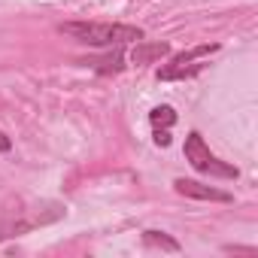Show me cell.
Masks as SVG:
<instances>
[{"instance_id": "cell-1", "label": "cell", "mask_w": 258, "mask_h": 258, "mask_svg": "<svg viewBox=\"0 0 258 258\" xmlns=\"http://www.w3.org/2000/svg\"><path fill=\"white\" fill-rule=\"evenodd\" d=\"M61 34L88 43V46H121V43H140L143 31L134 25H112V22H67Z\"/></svg>"}, {"instance_id": "cell-2", "label": "cell", "mask_w": 258, "mask_h": 258, "mask_svg": "<svg viewBox=\"0 0 258 258\" xmlns=\"http://www.w3.org/2000/svg\"><path fill=\"white\" fill-rule=\"evenodd\" d=\"M185 161H188L198 173H207V176H216V179H237V176H240L234 164L219 161V158L207 149V143H204V137H201L198 131H191V134L185 137Z\"/></svg>"}, {"instance_id": "cell-3", "label": "cell", "mask_w": 258, "mask_h": 258, "mask_svg": "<svg viewBox=\"0 0 258 258\" xmlns=\"http://www.w3.org/2000/svg\"><path fill=\"white\" fill-rule=\"evenodd\" d=\"M213 52H219V43H204V46H195V49H188V52H179L167 67H161L158 70V79H188V76H198L207 64H198L201 58H207V55H213Z\"/></svg>"}, {"instance_id": "cell-4", "label": "cell", "mask_w": 258, "mask_h": 258, "mask_svg": "<svg viewBox=\"0 0 258 258\" xmlns=\"http://www.w3.org/2000/svg\"><path fill=\"white\" fill-rule=\"evenodd\" d=\"M173 188L185 198H195V201H219V204H231V195L216 188V185H204V182H195V179H173Z\"/></svg>"}, {"instance_id": "cell-5", "label": "cell", "mask_w": 258, "mask_h": 258, "mask_svg": "<svg viewBox=\"0 0 258 258\" xmlns=\"http://www.w3.org/2000/svg\"><path fill=\"white\" fill-rule=\"evenodd\" d=\"M164 55H170V46L167 43H137L131 49V61L140 67V64H152V61H161Z\"/></svg>"}, {"instance_id": "cell-6", "label": "cell", "mask_w": 258, "mask_h": 258, "mask_svg": "<svg viewBox=\"0 0 258 258\" xmlns=\"http://www.w3.org/2000/svg\"><path fill=\"white\" fill-rule=\"evenodd\" d=\"M143 243H146V246H161V249H167V252H176V249H179V243H176L173 237L161 234V231H146V234H143Z\"/></svg>"}, {"instance_id": "cell-7", "label": "cell", "mask_w": 258, "mask_h": 258, "mask_svg": "<svg viewBox=\"0 0 258 258\" xmlns=\"http://www.w3.org/2000/svg\"><path fill=\"white\" fill-rule=\"evenodd\" d=\"M149 121H152L155 127H170V124L176 121V112H173L170 106H155V109L149 112Z\"/></svg>"}, {"instance_id": "cell-8", "label": "cell", "mask_w": 258, "mask_h": 258, "mask_svg": "<svg viewBox=\"0 0 258 258\" xmlns=\"http://www.w3.org/2000/svg\"><path fill=\"white\" fill-rule=\"evenodd\" d=\"M121 67H124V64H121V55H118V52H115L112 58H106V61H97V70H100V73H118Z\"/></svg>"}, {"instance_id": "cell-9", "label": "cell", "mask_w": 258, "mask_h": 258, "mask_svg": "<svg viewBox=\"0 0 258 258\" xmlns=\"http://www.w3.org/2000/svg\"><path fill=\"white\" fill-rule=\"evenodd\" d=\"M155 146H170V131L167 127H155Z\"/></svg>"}, {"instance_id": "cell-10", "label": "cell", "mask_w": 258, "mask_h": 258, "mask_svg": "<svg viewBox=\"0 0 258 258\" xmlns=\"http://www.w3.org/2000/svg\"><path fill=\"white\" fill-rule=\"evenodd\" d=\"M0 149H10V140H7L4 134H0Z\"/></svg>"}]
</instances>
